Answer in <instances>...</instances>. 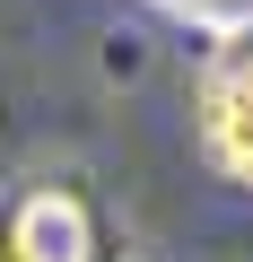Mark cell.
Segmentation results:
<instances>
[{"label":"cell","mask_w":253,"mask_h":262,"mask_svg":"<svg viewBox=\"0 0 253 262\" xmlns=\"http://www.w3.org/2000/svg\"><path fill=\"white\" fill-rule=\"evenodd\" d=\"M201 158L227 184H253V27H236L210 61H201Z\"/></svg>","instance_id":"1"},{"label":"cell","mask_w":253,"mask_h":262,"mask_svg":"<svg viewBox=\"0 0 253 262\" xmlns=\"http://www.w3.org/2000/svg\"><path fill=\"white\" fill-rule=\"evenodd\" d=\"M96 253V227H87V201L61 192V184H35L9 201L0 219V262H87Z\"/></svg>","instance_id":"2"}]
</instances>
